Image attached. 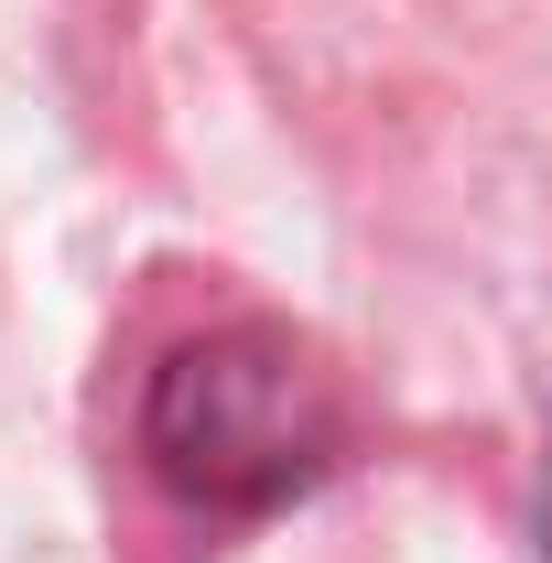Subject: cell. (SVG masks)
Instances as JSON below:
<instances>
[{"label": "cell", "instance_id": "2", "mask_svg": "<svg viewBox=\"0 0 552 563\" xmlns=\"http://www.w3.org/2000/svg\"><path fill=\"white\" fill-rule=\"evenodd\" d=\"M531 531H542V563H552V433H542V498H531Z\"/></svg>", "mask_w": 552, "mask_h": 563}, {"label": "cell", "instance_id": "1", "mask_svg": "<svg viewBox=\"0 0 552 563\" xmlns=\"http://www.w3.org/2000/svg\"><path fill=\"white\" fill-rule=\"evenodd\" d=\"M357 444V401H346L336 357L292 336L281 314H239L185 347H163L152 390H141V455L152 477L207 509V520H261L314 477H336Z\"/></svg>", "mask_w": 552, "mask_h": 563}]
</instances>
